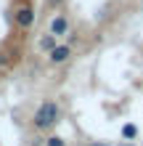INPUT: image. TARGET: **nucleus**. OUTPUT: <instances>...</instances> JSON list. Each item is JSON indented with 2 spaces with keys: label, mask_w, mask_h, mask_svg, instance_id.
Wrapping results in <instances>:
<instances>
[{
  "label": "nucleus",
  "mask_w": 143,
  "mask_h": 146,
  "mask_svg": "<svg viewBox=\"0 0 143 146\" xmlns=\"http://www.w3.org/2000/svg\"><path fill=\"white\" fill-rule=\"evenodd\" d=\"M58 119H61V106L48 98V101H43V104L37 106L35 117H32V127L40 130V133H48V130H53L58 125Z\"/></svg>",
  "instance_id": "1"
},
{
  "label": "nucleus",
  "mask_w": 143,
  "mask_h": 146,
  "mask_svg": "<svg viewBox=\"0 0 143 146\" xmlns=\"http://www.w3.org/2000/svg\"><path fill=\"white\" fill-rule=\"evenodd\" d=\"M13 21H16V27H19V29H29V27H35V8L21 5L19 11L13 13Z\"/></svg>",
  "instance_id": "2"
},
{
  "label": "nucleus",
  "mask_w": 143,
  "mask_h": 146,
  "mask_svg": "<svg viewBox=\"0 0 143 146\" xmlns=\"http://www.w3.org/2000/svg\"><path fill=\"white\" fill-rule=\"evenodd\" d=\"M69 58H72V42H58V45L48 53L50 64H66Z\"/></svg>",
  "instance_id": "3"
},
{
  "label": "nucleus",
  "mask_w": 143,
  "mask_h": 146,
  "mask_svg": "<svg viewBox=\"0 0 143 146\" xmlns=\"http://www.w3.org/2000/svg\"><path fill=\"white\" fill-rule=\"evenodd\" d=\"M50 35L53 37H64V35H69V19H66L64 13H56L53 19H50Z\"/></svg>",
  "instance_id": "4"
},
{
  "label": "nucleus",
  "mask_w": 143,
  "mask_h": 146,
  "mask_svg": "<svg viewBox=\"0 0 143 146\" xmlns=\"http://www.w3.org/2000/svg\"><path fill=\"white\" fill-rule=\"evenodd\" d=\"M56 40H58V37H53V35L48 32V35H43V37H40V48H43V50H48V53H50V50H53V48L58 45Z\"/></svg>",
  "instance_id": "5"
},
{
  "label": "nucleus",
  "mask_w": 143,
  "mask_h": 146,
  "mask_svg": "<svg viewBox=\"0 0 143 146\" xmlns=\"http://www.w3.org/2000/svg\"><path fill=\"white\" fill-rule=\"evenodd\" d=\"M122 138L132 143V138H138V127H135V125H132V122H127V125H125V127H122Z\"/></svg>",
  "instance_id": "6"
},
{
  "label": "nucleus",
  "mask_w": 143,
  "mask_h": 146,
  "mask_svg": "<svg viewBox=\"0 0 143 146\" xmlns=\"http://www.w3.org/2000/svg\"><path fill=\"white\" fill-rule=\"evenodd\" d=\"M11 64H13V56L5 53V50H0V69H8Z\"/></svg>",
  "instance_id": "7"
},
{
  "label": "nucleus",
  "mask_w": 143,
  "mask_h": 146,
  "mask_svg": "<svg viewBox=\"0 0 143 146\" xmlns=\"http://www.w3.org/2000/svg\"><path fill=\"white\" fill-rule=\"evenodd\" d=\"M45 146H66V141L61 138V135H48V138H45Z\"/></svg>",
  "instance_id": "8"
},
{
  "label": "nucleus",
  "mask_w": 143,
  "mask_h": 146,
  "mask_svg": "<svg viewBox=\"0 0 143 146\" xmlns=\"http://www.w3.org/2000/svg\"><path fill=\"white\" fill-rule=\"evenodd\" d=\"M88 146H109V143H103V141H90Z\"/></svg>",
  "instance_id": "9"
},
{
  "label": "nucleus",
  "mask_w": 143,
  "mask_h": 146,
  "mask_svg": "<svg viewBox=\"0 0 143 146\" xmlns=\"http://www.w3.org/2000/svg\"><path fill=\"white\" fill-rule=\"evenodd\" d=\"M48 3H50V5H61L64 0H48Z\"/></svg>",
  "instance_id": "10"
},
{
  "label": "nucleus",
  "mask_w": 143,
  "mask_h": 146,
  "mask_svg": "<svg viewBox=\"0 0 143 146\" xmlns=\"http://www.w3.org/2000/svg\"><path fill=\"white\" fill-rule=\"evenodd\" d=\"M119 146H135V143H130V141H127V143H119Z\"/></svg>",
  "instance_id": "11"
}]
</instances>
